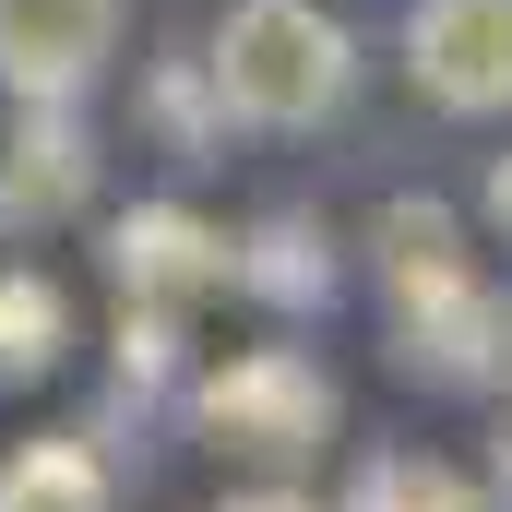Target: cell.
<instances>
[{
	"label": "cell",
	"mask_w": 512,
	"mask_h": 512,
	"mask_svg": "<svg viewBox=\"0 0 512 512\" xmlns=\"http://www.w3.org/2000/svg\"><path fill=\"white\" fill-rule=\"evenodd\" d=\"M227 274L262 286V298H286V310H322V298H334V262L310 251V227H262L251 251H227Z\"/></svg>",
	"instance_id": "obj_12"
},
{
	"label": "cell",
	"mask_w": 512,
	"mask_h": 512,
	"mask_svg": "<svg viewBox=\"0 0 512 512\" xmlns=\"http://www.w3.org/2000/svg\"><path fill=\"white\" fill-rule=\"evenodd\" d=\"M203 441L239 453V465H310L334 441V382L298 346H251L203 382Z\"/></svg>",
	"instance_id": "obj_2"
},
{
	"label": "cell",
	"mask_w": 512,
	"mask_h": 512,
	"mask_svg": "<svg viewBox=\"0 0 512 512\" xmlns=\"http://www.w3.org/2000/svg\"><path fill=\"white\" fill-rule=\"evenodd\" d=\"M405 72H417L453 120L512 108V0H417V24H405Z\"/></svg>",
	"instance_id": "obj_3"
},
{
	"label": "cell",
	"mask_w": 512,
	"mask_h": 512,
	"mask_svg": "<svg viewBox=\"0 0 512 512\" xmlns=\"http://www.w3.org/2000/svg\"><path fill=\"white\" fill-rule=\"evenodd\" d=\"M108 48H120V0H0V84L24 108L84 96Z\"/></svg>",
	"instance_id": "obj_4"
},
{
	"label": "cell",
	"mask_w": 512,
	"mask_h": 512,
	"mask_svg": "<svg viewBox=\"0 0 512 512\" xmlns=\"http://www.w3.org/2000/svg\"><path fill=\"white\" fill-rule=\"evenodd\" d=\"M393 358H405V370H429V382H453V393L512 382V298L489 286V274H465L453 298L393 310Z\"/></svg>",
	"instance_id": "obj_6"
},
{
	"label": "cell",
	"mask_w": 512,
	"mask_h": 512,
	"mask_svg": "<svg viewBox=\"0 0 512 512\" xmlns=\"http://www.w3.org/2000/svg\"><path fill=\"white\" fill-rule=\"evenodd\" d=\"M477 203H489V227H501V251H512V155L489 167V191H477Z\"/></svg>",
	"instance_id": "obj_13"
},
{
	"label": "cell",
	"mask_w": 512,
	"mask_h": 512,
	"mask_svg": "<svg viewBox=\"0 0 512 512\" xmlns=\"http://www.w3.org/2000/svg\"><path fill=\"white\" fill-rule=\"evenodd\" d=\"M346 512H477V489H465V465H441V453H370V465L346 477Z\"/></svg>",
	"instance_id": "obj_11"
},
{
	"label": "cell",
	"mask_w": 512,
	"mask_h": 512,
	"mask_svg": "<svg viewBox=\"0 0 512 512\" xmlns=\"http://www.w3.org/2000/svg\"><path fill=\"white\" fill-rule=\"evenodd\" d=\"M227 512H310L298 489H251V501H227Z\"/></svg>",
	"instance_id": "obj_14"
},
{
	"label": "cell",
	"mask_w": 512,
	"mask_h": 512,
	"mask_svg": "<svg viewBox=\"0 0 512 512\" xmlns=\"http://www.w3.org/2000/svg\"><path fill=\"white\" fill-rule=\"evenodd\" d=\"M501 477H512V441H501Z\"/></svg>",
	"instance_id": "obj_15"
},
{
	"label": "cell",
	"mask_w": 512,
	"mask_h": 512,
	"mask_svg": "<svg viewBox=\"0 0 512 512\" xmlns=\"http://www.w3.org/2000/svg\"><path fill=\"white\" fill-rule=\"evenodd\" d=\"M346 84H358V48L310 0H239L215 24V96L251 131H322L346 108Z\"/></svg>",
	"instance_id": "obj_1"
},
{
	"label": "cell",
	"mask_w": 512,
	"mask_h": 512,
	"mask_svg": "<svg viewBox=\"0 0 512 512\" xmlns=\"http://www.w3.org/2000/svg\"><path fill=\"white\" fill-rule=\"evenodd\" d=\"M0 512H108V465L84 441H24L0 465Z\"/></svg>",
	"instance_id": "obj_10"
},
{
	"label": "cell",
	"mask_w": 512,
	"mask_h": 512,
	"mask_svg": "<svg viewBox=\"0 0 512 512\" xmlns=\"http://www.w3.org/2000/svg\"><path fill=\"white\" fill-rule=\"evenodd\" d=\"M370 251H382L393 310H417V298H453V286L477 274L465 227H453V203H429V191H405V203H382V215H370Z\"/></svg>",
	"instance_id": "obj_7"
},
{
	"label": "cell",
	"mask_w": 512,
	"mask_h": 512,
	"mask_svg": "<svg viewBox=\"0 0 512 512\" xmlns=\"http://www.w3.org/2000/svg\"><path fill=\"white\" fill-rule=\"evenodd\" d=\"M108 274H120L131 310H191V298H215L227 286V239L191 215V203H131L120 227H108Z\"/></svg>",
	"instance_id": "obj_5"
},
{
	"label": "cell",
	"mask_w": 512,
	"mask_h": 512,
	"mask_svg": "<svg viewBox=\"0 0 512 512\" xmlns=\"http://www.w3.org/2000/svg\"><path fill=\"white\" fill-rule=\"evenodd\" d=\"M96 191V155H84V131L60 120V96H48V120L24 108V131H12V179H0V215H72Z\"/></svg>",
	"instance_id": "obj_8"
},
{
	"label": "cell",
	"mask_w": 512,
	"mask_h": 512,
	"mask_svg": "<svg viewBox=\"0 0 512 512\" xmlns=\"http://www.w3.org/2000/svg\"><path fill=\"white\" fill-rule=\"evenodd\" d=\"M72 358V298L24 262V274H0V382H48Z\"/></svg>",
	"instance_id": "obj_9"
}]
</instances>
